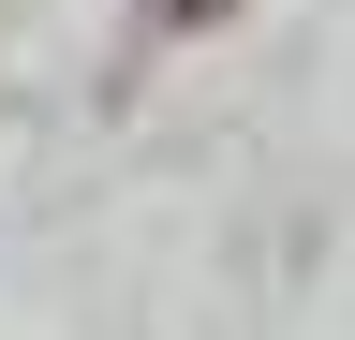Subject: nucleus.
Here are the masks:
<instances>
[{
  "label": "nucleus",
  "mask_w": 355,
  "mask_h": 340,
  "mask_svg": "<svg viewBox=\"0 0 355 340\" xmlns=\"http://www.w3.org/2000/svg\"><path fill=\"white\" fill-rule=\"evenodd\" d=\"M163 15H222V0H163Z\"/></svg>",
  "instance_id": "nucleus-1"
}]
</instances>
